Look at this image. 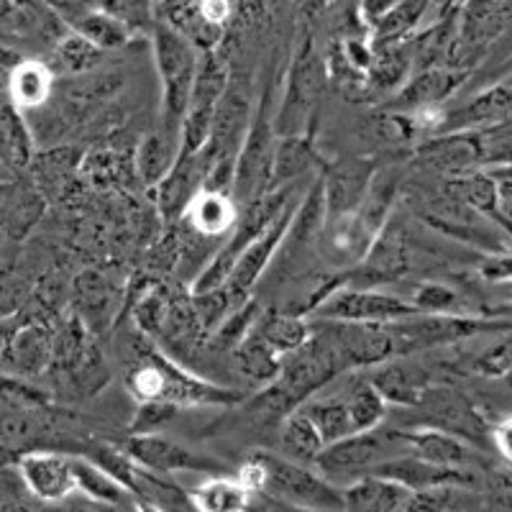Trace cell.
Instances as JSON below:
<instances>
[{
	"label": "cell",
	"instance_id": "cell-48",
	"mask_svg": "<svg viewBox=\"0 0 512 512\" xmlns=\"http://www.w3.org/2000/svg\"><path fill=\"white\" fill-rule=\"evenodd\" d=\"M34 497L26 489L24 479L18 474L16 461H0V510H31Z\"/></svg>",
	"mask_w": 512,
	"mask_h": 512
},
{
	"label": "cell",
	"instance_id": "cell-36",
	"mask_svg": "<svg viewBox=\"0 0 512 512\" xmlns=\"http://www.w3.org/2000/svg\"><path fill=\"white\" fill-rule=\"evenodd\" d=\"M105 52L98 49L95 44H90L88 39H82L80 34H64L62 39L52 47L47 64L49 70L54 72V77H75L85 75V72H95L103 64Z\"/></svg>",
	"mask_w": 512,
	"mask_h": 512
},
{
	"label": "cell",
	"instance_id": "cell-38",
	"mask_svg": "<svg viewBox=\"0 0 512 512\" xmlns=\"http://www.w3.org/2000/svg\"><path fill=\"white\" fill-rule=\"evenodd\" d=\"M297 410L315 425L323 446L326 443L338 441V438L354 433V425H351L349 410H346L344 395L341 397H308L305 402L297 405Z\"/></svg>",
	"mask_w": 512,
	"mask_h": 512
},
{
	"label": "cell",
	"instance_id": "cell-44",
	"mask_svg": "<svg viewBox=\"0 0 512 512\" xmlns=\"http://www.w3.org/2000/svg\"><path fill=\"white\" fill-rule=\"evenodd\" d=\"M177 152H180V144H177L172 136H167L164 131L157 134H149L139 146V175L144 177V182L149 187L157 185L164 177L172 162H175Z\"/></svg>",
	"mask_w": 512,
	"mask_h": 512
},
{
	"label": "cell",
	"instance_id": "cell-47",
	"mask_svg": "<svg viewBox=\"0 0 512 512\" xmlns=\"http://www.w3.org/2000/svg\"><path fill=\"white\" fill-rule=\"evenodd\" d=\"M415 313H454L459 305V295L441 282H420L408 297Z\"/></svg>",
	"mask_w": 512,
	"mask_h": 512
},
{
	"label": "cell",
	"instance_id": "cell-7",
	"mask_svg": "<svg viewBox=\"0 0 512 512\" xmlns=\"http://www.w3.org/2000/svg\"><path fill=\"white\" fill-rule=\"evenodd\" d=\"M228 67L213 49H205L198 57V72L192 80L185 116L180 126V152H200L208 141L210 121L216 113L223 90L228 85Z\"/></svg>",
	"mask_w": 512,
	"mask_h": 512
},
{
	"label": "cell",
	"instance_id": "cell-3",
	"mask_svg": "<svg viewBox=\"0 0 512 512\" xmlns=\"http://www.w3.org/2000/svg\"><path fill=\"white\" fill-rule=\"evenodd\" d=\"M198 47L172 24L154 26V62L162 80L164 134L180 144V126L190 98L192 80L198 72Z\"/></svg>",
	"mask_w": 512,
	"mask_h": 512
},
{
	"label": "cell",
	"instance_id": "cell-22",
	"mask_svg": "<svg viewBox=\"0 0 512 512\" xmlns=\"http://www.w3.org/2000/svg\"><path fill=\"white\" fill-rule=\"evenodd\" d=\"M418 159L443 175H459L466 169L484 167L482 146L477 131H454V134H433L415 149Z\"/></svg>",
	"mask_w": 512,
	"mask_h": 512
},
{
	"label": "cell",
	"instance_id": "cell-24",
	"mask_svg": "<svg viewBox=\"0 0 512 512\" xmlns=\"http://www.w3.org/2000/svg\"><path fill=\"white\" fill-rule=\"evenodd\" d=\"M510 111L512 88L510 82L502 80L497 85H492V88L482 90L469 103L443 113V123L438 128V134H454V131H474V128L495 126V123L510 121Z\"/></svg>",
	"mask_w": 512,
	"mask_h": 512
},
{
	"label": "cell",
	"instance_id": "cell-39",
	"mask_svg": "<svg viewBox=\"0 0 512 512\" xmlns=\"http://www.w3.org/2000/svg\"><path fill=\"white\" fill-rule=\"evenodd\" d=\"M431 0H397L390 11L379 18L377 24L372 26V47H387V44H397V41H405L413 36V31L418 29L420 18L428 11Z\"/></svg>",
	"mask_w": 512,
	"mask_h": 512
},
{
	"label": "cell",
	"instance_id": "cell-8",
	"mask_svg": "<svg viewBox=\"0 0 512 512\" xmlns=\"http://www.w3.org/2000/svg\"><path fill=\"white\" fill-rule=\"evenodd\" d=\"M418 213L428 226L446 233L451 239L474 244L477 249L487 251V254H510V239H507L510 231H502L497 223L479 216L477 210H472L461 200L451 198L446 192L428 200Z\"/></svg>",
	"mask_w": 512,
	"mask_h": 512
},
{
	"label": "cell",
	"instance_id": "cell-18",
	"mask_svg": "<svg viewBox=\"0 0 512 512\" xmlns=\"http://www.w3.org/2000/svg\"><path fill=\"white\" fill-rule=\"evenodd\" d=\"M205 175H208V159H205L203 149L200 152H177L172 167L164 172L157 185H152L154 200H157L164 221L172 223L182 218L192 195L203 187Z\"/></svg>",
	"mask_w": 512,
	"mask_h": 512
},
{
	"label": "cell",
	"instance_id": "cell-15",
	"mask_svg": "<svg viewBox=\"0 0 512 512\" xmlns=\"http://www.w3.org/2000/svg\"><path fill=\"white\" fill-rule=\"evenodd\" d=\"M123 451L141 469L157 472L162 477L175 472H218L221 469L218 464H210V459L198 456L162 433H131V438L123 443Z\"/></svg>",
	"mask_w": 512,
	"mask_h": 512
},
{
	"label": "cell",
	"instance_id": "cell-19",
	"mask_svg": "<svg viewBox=\"0 0 512 512\" xmlns=\"http://www.w3.org/2000/svg\"><path fill=\"white\" fill-rule=\"evenodd\" d=\"M466 70L451 67V64H438V67H425L415 70L400 88L392 93V100H387V111L413 113L420 108L441 105L451 93L464 85Z\"/></svg>",
	"mask_w": 512,
	"mask_h": 512
},
{
	"label": "cell",
	"instance_id": "cell-14",
	"mask_svg": "<svg viewBox=\"0 0 512 512\" xmlns=\"http://www.w3.org/2000/svg\"><path fill=\"white\" fill-rule=\"evenodd\" d=\"M18 474L36 502H62L75 492V474H72V456L59 454L54 448L26 451L16 459Z\"/></svg>",
	"mask_w": 512,
	"mask_h": 512
},
{
	"label": "cell",
	"instance_id": "cell-12",
	"mask_svg": "<svg viewBox=\"0 0 512 512\" xmlns=\"http://www.w3.org/2000/svg\"><path fill=\"white\" fill-rule=\"evenodd\" d=\"M415 410L420 413L418 425H431L438 431L464 438L466 443H474V446H482L484 441H489L492 425L479 413L477 405L454 387L431 384L425 390V395L420 397L418 405H415Z\"/></svg>",
	"mask_w": 512,
	"mask_h": 512
},
{
	"label": "cell",
	"instance_id": "cell-17",
	"mask_svg": "<svg viewBox=\"0 0 512 512\" xmlns=\"http://www.w3.org/2000/svg\"><path fill=\"white\" fill-rule=\"evenodd\" d=\"M54 333L47 323L36 318H24L13 336L6 354L0 356V374L21 379H36L52 367Z\"/></svg>",
	"mask_w": 512,
	"mask_h": 512
},
{
	"label": "cell",
	"instance_id": "cell-43",
	"mask_svg": "<svg viewBox=\"0 0 512 512\" xmlns=\"http://www.w3.org/2000/svg\"><path fill=\"white\" fill-rule=\"evenodd\" d=\"M344 402L346 410H349L351 425H354V433L379 428V423L387 415V402L369 384V379H356L349 387V392L344 395Z\"/></svg>",
	"mask_w": 512,
	"mask_h": 512
},
{
	"label": "cell",
	"instance_id": "cell-52",
	"mask_svg": "<svg viewBox=\"0 0 512 512\" xmlns=\"http://www.w3.org/2000/svg\"><path fill=\"white\" fill-rule=\"evenodd\" d=\"M44 3H47L67 26H72L75 21H80L85 13L98 8V0H44Z\"/></svg>",
	"mask_w": 512,
	"mask_h": 512
},
{
	"label": "cell",
	"instance_id": "cell-1",
	"mask_svg": "<svg viewBox=\"0 0 512 512\" xmlns=\"http://www.w3.org/2000/svg\"><path fill=\"white\" fill-rule=\"evenodd\" d=\"M126 354V387L136 402L164 400L177 408H195V405H233L244 400L241 392L218 387L187 372L162 349H154L152 338L144 336L139 328L136 336H128Z\"/></svg>",
	"mask_w": 512,
	"mask_h": 512
},
{
	"label": "cell",
	"instance_id": "cell-50",
	"mask_svg": "<svg viewBox=\"0 0 512 512\" xmlns=\"http://www.w3.org/2000/svg\"><path fill=\"white\" fill-rule=\"evenodd\" d=\"M510 364V338H507V333H502L500 341L489 346V349L479 356L477 364H474V372L489 379H505L507 374H510Z\"/></svg>",
	"mask_w": 512,
	"mask_h": 512
},
{
	"label": "cell",
	"instance_id": "cell-46",
	"mask_svg": "<svg viewBox=\"0 0 512 512\" xmlns=\"http://www.w3.org/2000/svg\"><path fill=\"white\" fill-rule=\"evenodd\" d=\"M256 318H259V303L246 297L244 303L236 305V308H233L231 313H228L226 318H223L213 331H210L213 344H216L221 351H231L233 346L241 344L246 333L254 328Z\"/></svg>",
	"mask_w": 512,
	"mask_h": 512
},
{
	"label": "cell",
	"instance_id": "cell-10",
	"mask_svg": "<svg viewBox=\"0 0 512 512\" xmlns=\"http://www.w3.org/2000/svg\"><path fill=\"white\" fill-rule=\"evenodd\" d=\"M415 308L400 295L382 292L377 287L341 285L328 292L308 315L320 320H354V323H390L405 315H413Z\"/></svg>",
	"mask_w": 512,
	"mask_h": 512
},
{
	"label": "cell",
	"instance_id": "cell-45",
	"mask_svg": "<svg viewBox=\"0 0 512 512\" xmlns=\"http://www.w3.org/2000/svg\"><path fill=\"white\" fill-rule=\"evenodd\" d=\"M77 300H80L82 318L93 323V320L111 318L116 292L103 274L85 272L77 277Z\"/></svg>",
	"mask_w": 512,
	"mask_h": 512
},
{
	"label": "cell",
	"instance_id": "cell-41",
	"mask_svg": "<svg viewBox=\"0 0 512 512\" xmlns=\"http://www.w3.org/2000/svg\"><path fill=\"white\" fill-rule=\"evenodd\" d=\"M320 448H323V441H320L315 425L297 408L290 410L280 428V454L292 461H300V464L313 466Z\"/></svg>",
	"mask_w": 512,
	"mask_h": 512
},
{
	"label": "cell",
	"instance_id": "cell-26",
	"mask_svg": "<svg viewBox=\"0 0 512 512\" xmlns=\"http://www.w3.org/2000/svg\"><path fill=\"white\" fill-rule=\"evenodd\" d=\"M461 18L456 26L454 49L479 52L495 41L507 26V0H464Z\"/></svg>",
	"mask_w": 512,
	"mask_h": 512
},
{
	"label": "cell",
	"instance_id": "cell-27",
	"mask_svg": "<svg viewBox=\"0 0 512 512\" xmlns=\"http://www.w3.org/2000/svg\"><path fill=\"white\" fill-rule=\"evenodd\" d=\"M410 495L413 489L379 474H364L356 482L341 487L344 510L356 512H402L408 507Z\"/></svg>",
	"mask_w": 512,
	"mask_h": 512
},
{
	"label": "cell",
	"instance_id": "cell-23",
	"mask_svg": "<svg viewBox=\"0 0 512 512\" xmlns=\"http://www.w3.org/2000/svg\"><path fill=\"white\" fill-rule=\"evenodd\" d=\"M395 438L402 443L405 454L431 461L441 466H472L477 461V451L464 438L438 431L431 425H415L408 431H395Z\"/></svg>",
	"mask_w": 512,
	"mask_h": 512
},
{
	"label": "cell",
	"instance_id": "cell-20",
	"mask_svg": "<svg viewBox=\"0 0 512 512\" xmlns=\"http://www.w3.org/2000/svg\"><path fill=\"white\" fill-rule=\"evenodd\" d=\"M369 384L382 395L387 405H400V408H415L425 390L431 387V372L413 359L390 356L369 367Z\"/></svg>",
	"mask_w": 512,
	"mask_h": 512
},
{
	"label": "cell",
	"instance_id": "cell-56",
	"mask_svg": "<svg viewBox=\"0 0 512 512\" xmlns=\"http://www.w3.org/2000/svg\"><path fill=\"white\" fill-rule=\"evenodd\" d=\"M395 3L397 0H361V16L369 26H374Z\"/></svg>",
	"mask_w": 512,
	"mask_h": 512
},
{
	"label": "cell",
	"instance_id": "cell-42",
	"mask_svg": "<svg viewBox=\"0 0 512 512\" xmlns=\"http://www.w3.org/2000/svg\"><path fill=\"white\" fill-rule=\"evenodd\" d=\"M75 34H80L82 39H88L90 44H95L103 52H113V49H121L128 44V36H131V29H128L123 21H118L116 16L105 13L103 8H95V11L85 13L80 21L70 26Z\"/></svg>",
	"mask_w": 512,
	"mask_h": 512
},
{
	"label": "cell",
	"instance_id": "cell-31",
	"mask_svg": "<svg viewBox=\"0 0 512 512\" xmlns=\"http://www.w3.org/2000/svg\"><path fill=\"white\" fill-rule=\"evenodd\" d=\"M315 164H318V154H315L313 136L295 134V136H277L272 154V177H269V190L280 185H290V182L303 180V177L313 175Z\"/></svg>",
	"mask_w": 512,
	"mask_h": 512
},
{
	"label": "cell",
	"instance_id": "cell-32",
	"mask_svg": "<svg viewBox=\"0 0 512 512\" xmlns=\"http://www.w3.org/2000/svg\"><path fill=\"white\" fill-rule=\"evenodd\" d=\"M413 75V47L410 39L374 47V59L367 70V85L374 93L390 95Z\"/></svg>",
	"mask_w": 512,
	"mask_h": 512
},
{
	"label": "cell",
	"instance_id": "cell-28",
	"mask_svg": "<svg viewBox=\"0 0 512 512\" xmlns=\"http://www.w3.org/2000/svg\"><path fill=\"white\" fill-rule=\"evenodd\" d=\"M34 157V136L24 113L8 95V82H0V167L21 172Z\"/></svg>",
	"mask_w": 512,
	"mask_h": 512
},
{
	"label": "cell",
	"instance_id": "cell-6",
	"mask_svg": "<svg viewBox=\"0 0 512 512\" xmlns=\"http://www.w3.org/2000/svg\"><path fill=\"white\" fill-rule=\"evenodd\" d=\"M326 88V70L315 52L313 41L305 39L292 57L290 72H287L285 98L274 113V134L295 136L308 134L310 121L315 116L318 100Z\"/></svg>",
	"mask_w": 512,
	"mask_h": 512
},
{
	"label": "cell",
	"instance_id": "cell-21",
	"mask_svg": "<svg viewBox=\"0 0 512 512\" xmlns=\"http://www.w3.org/2000/svg\"><path fill=\"white\" fill-rule=\"evenodd\" d=\"M374 177V164L367 159H344L326 169V175H320L323 182V208L326 216L336 218L344 216L349 210L364 200Z\"/></svg>",
	"mask_w": 512,
	"mask_h": 512
},
{
	"label": "cell",
	"instance_id": "cell-33",
	"mask_svg": "<svg viewBox=\"0 0 512 512\" xmlns=\"http://www.w3.org/2000/svg\"><path fill=\"white\" fill-rule=\"evenodd\" d=\"M72 474H75V487L82 495H88L90 500L100 502V505H111L123 510V507H139L136 497L118 482L116 477L105 472L103 466H98L90 459H80L72 456Z\"/></svg>",
	"mask_w": 512,
	"mask_h": 512
},
{
	"label": "cell",
	"instance_id": "cell-29",
	"mask_svg": "<svg viewBox=\"0 0 512 512\" xmlns=\"http://www.w3.org/2000/svg\"><path fill=\"white\" fill-rule=\"evenodd\" d=\"M44 213V198L21 180H0V231L24 239Z\"/></svg>",
	"mask_w": 512,
	"mask_h": 512
},
{
	"label": "cell",
	"instance_id": "cell-35",
	"mask_svg": "<svg viewBox=\"0 0 512 512\" xmlns=\"http://www.w3.org/2000/svg\"><path fill=\"white\" fill-rule=\"evenodd\" d=\"M192 502V510L205 512H244L251 507L254 492L241 482L239 477H218L200 484L198 489L187 492Z\"/></svg>",
	"mask_w": 512,
	"mask_h": 512
},
{
	"label": "cell",
	"instance_id": "cell-34",
	"mask_svg": "<svg viewBox=\"0 0 512 512\" xmlns=\"http://www.w3.org/2000/svg\"><path fill=\"white\" fill-rule=\"evenodd\" d=\"M231 361L236 372H239V377L249 379L256 387H267L277 377V372H280L282 356L269 349L262 338H259V333L251 328L244 336V341L231 349Z\"/></svg>",
	"mask_w": 512,
	"mask_h": 512
},
{
	"label": "cell",
	"instance_id": "cell-51",
	"mask_svg": "<svg viewBox=\"0 0 512 512\" xmlns=\"http://www.w3.org/2000/svg\"><path fill=\"white\" fill-rule=\"evenodd\" d=\"M98 8L116 16L131 31L149 21V0H98Z\"/></svg>",
	"mask_w": 512,
	"mask_h": 512
},
{
	"label": "cell",
	"instance_id": "cell-4",
	"mask_svg": "<svg viewBox=\"0 0 512 512\" xmlns=\"http://www.w3.org/2000/svg\"><path fill=\"white\" fill-rule=\"evenodd\" d=\"M397 454H405V448L395 438V431L379 433L377 428H372V431L349 433L338 441L326 443L315 456L313 466L320 477L341 489L364 474H372L382 461Z\"/></svg>",
	"mask_w": 512,
	"mask_h": 512
},
{
	"label": "cell",
	"instance_id": "cell-25",
	"mask_svg": "<svg viewBox=\"0 0 512 512\" xmlns=\"http://www.w3.org/2000/svg\"><path fill=\"white\" fill-rule=\"evenodd\" d=\"M236 216H239V208H236L231 192L210 190V187H200L182 213L185 226L210 241L226 236L236 223Z\"/></svg>",
	"mask_w": 512,
	"mask_h": 512
},
{
	"label": "cell",
	"instance_id": "cell-49",
	"mask_svg": "<svg viewBox=\"0 0 512 512\" xmlns=\"http://www.w3.org/2000/svg\"><path fill=\"white\" fill-rule=\"evenodd\" d=\"M182 408L164 400H144L139 402L134 418H131V433H162L167 423L175 420Z\"/></svg>",
	"mask_w": 512,
	"mask_h": 512
},
{
	"label": "cell",
	"instance_id": "cell-54",
	"mask_svg": "<svg viewBox=\"0 0 512 512\" xmlns=\"http://www.w3.org/2000/svg\"><path fill=\"white\" fill-rule=\"evenodd\" d=\"M482 277L492 282L510 280V254H487L482 264Z\"/></svg>",
	"mask_w": 512,
	"mask_h": 512
},
{
	"label": "cell",
	"instance_id": "cell-30",
	"mask_svg": "<svg viewBox=\"0 0 512 512\" xmlns=\"http://www.w3.org/2000/svg\"><path fill=\"white\" fill-rule=\"evenodd\" d=\"M54 93V72L41 59H18L8 75V95L21 113L39 111Z\"/></svg>",
	"mask_w": 512,
	"mask_h": 512
},
{
	"label": "cell",
	"instance_id": "cell-57",
	"mask_svg": "<svg viewBox=\"0 0 512 512\" xmlns=\"http://www.w3.org/2000/svg\"><path fill=\"white\" fill-rule=\"evenodd\" d=\"M461 3H464V0H446V8H443V11H451V8H456V6H461Z\"/></svg>",
	"mask_w": 512,
	"mask_h": 512
},
{
	"label": "cell",
	"instance_id": "cell-2",
	"mask_svg": "<svg viewBox=\"0 0 512 512\" xmlns=\"http://www.w3.org/2000/svg\"><path fill=\"white\" fill-rule=\"evenodd\" d=\"M239 479L269 500L300 510H344L341 489L318 474L310 464H300L272 451H254L241 466Z\"/></svg>",
	"mask_w": 512,
	"mask_h": 512
},
{
	"label": "cell",
	"instance_id": "cell-55",
	"mask_svg": "<svg viewBox=\"0 0 512 512\" xmlns=\"http://www.w3.org/2000/svg\"><path fill=\"white\" fill-rule=\"evenodd\" d=\"M24 323V315H0V356L6 354V349L11 346L13 336H16L18 326Z\"/></svg>",
	"mask_w": 512,
	"mask_h": 512
},
{
	"label": "cell",
	"instance_id": "cell-13",
	"mask_svg": "<svg viewBox=\"0 0 512 512\" xmlns=\"http://www.w3.org/2000/svg\"><path fill=\"white\" fill-rule=\"evenodd\" d=\"M310 185V182H308ZM308 185H300L295 192H292L287 203L282 205V210L274 216V221L264 228L244 251L236 259V264L228 272V280L223 282L226 287H231L233 292H239V295H249L251 290L256 287V282L262 280L267 267L272 264V259L277 256V251L282 249V239H285L287 228H290L292 216H295V208L303 198V192L308 190Z\"/></svg>",
	"mask_w": 512,
	"mask_h": 512
},
{
	"label": "cell",
	"instance_id": "cell-11",
	"mask_svg": "<svg viewBox=\"0 0 512 512\" xmlns=\"http://www.w3.org/2000/svg\"><path fill=\"white\" fill-rule=\"evenodd\" d=\"M313 326L328 338L346 372L369 369L395 356V341L387 323H354V320H320Z\"/></svg>",
	"mask_w": 512,
	"mask_h": 512
},
{
	"label": "cell",
	"instance_id": "cell-37",
	"mask_svg": "<svg viewBox=\"0 0 512 512\" xmlns=\"http://www.w3.org/2000/svg\"><path fill=\"white\" fill-rule=\"evenodd\" d=\"M254 331L269 349L285 356L308 341L310 320H305L300 313H267L256 318Z\"/></svg>",
	"mask_w": 512,
	"mask_h": 512
},
{
	"label": "cell",
	"instance_id": "cell-5",
	"mask_svg": "<svg viewBox=\"0 0 512 512\" xmlns=\"http://www.w3.org/2000/svg\"><path fill=\"white\" fill-rule=\"evenodd\" d=\"M395 341V356L413 354L420 349L454 344L464 338H474L484 331H510V320H487L479 315L461 313H413L387 323Z\"/></svg>",
	"mask_w": 512,
	"mask_h": 512
},
{
	"label": "cell",
	"instance_id": "cell-16",
	"mask_svg": "<svg viewBox=\"0 0 512 512\" xmlns=\"http://www.w3.org/2000/svg\"><path fill=\"white\" fill-rule=\"evenodd\" d=\"M410 269V256L405 249V239L397 228L384 226L379 231V236L374 239V244L369 246V251L361 256L354 267H349L344 272V277H349V285L356 287H377L384 282L400 280L402 274ZM341 282V285H346ZM338 285V287H341Z\"/></svg>",
	"mask_w": 512,
	"mask_h": 512
},
{
	"label": "cell",
	"instance_id": "cell-40",
	"mask_svg": "<svg viewBox=\"0 0 512 512\" xmlns=\"http://www.w3.org/2000/svg\"><path fill=\"white\" fill-rule=\"evenodd\" d=\"M482 497L474 495L472 487L461 484H436V487L415 489L405 512H448V510H479Z\"/></svg>",
	"mask_w": 512,
	"mask_h": 512
},
{
	"label": "cell",
	"instance_id": "cell-9",
	"mask_svg": "<svg viewBox=\"0 0 512 512\" xmlns=\"http://www.w3.org/2000/svg\"><path fill=\"white\" fill-rule=\"evenodd\" d=\"M274 144H277V134H274L272 121L267 118V105L262 103L256 108V116L249 121L239 157H236V167H233L231 198L236 200V205L251 203L269 190Z\"/></svg>",
	"mask_w": 512,
	"mask_h": 512
},
{
	"label": "cell",
	"instance_id": "cell-53",
	"mask_svg": "<svg viewBox=\"0 0 512 512\" xmlns=\"http://www.w3.org/2000/svg\"><path fill=\"white\" fill-rule=\"evenodd\" d=\"M195 11H198V16L203 18V21H208L210 26L223 29L231 6H228V0H200V3H195Z\"/></svg>",
	"mask_w": 512,
	"mask_h": 512
}]
</instances>
